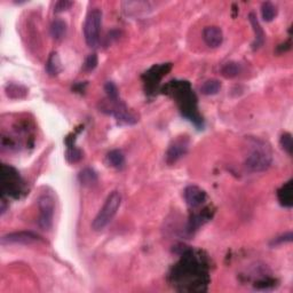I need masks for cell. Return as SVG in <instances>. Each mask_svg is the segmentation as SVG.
I'll list each match as a JSON object with an SVG mask.
<instances>
[{"mask_svg":"<svg viewBox=\"0 0 293 293\" xmlns=\"http://www.w3.org/2000/svg\"><path fill=\"white\" fill-rule=\"evenodd\" d=\"M241 66L236 62H228L221 69V74L226 78H234L240 75Z\"/></svg>","mask_w":293,"mask_h":293,"instance_id":"603a6c76","label":"cell"},{"mask_svg":"<svg viewBox=\"0 0 293 293\" xmlns=\"http://www.w3.org/2000/svg\"><path fill=\"white\" fill-rule=\"evenodd\" d=\"M171 68L172 66L169 63L153 67L149 71L146 72V75H144V77H147L146 84L149 86V87L151 86V84H155V83H156L157 85L158 82L161 81L165 75H167V72L171 70Z\"/></svg>","mask_w":293,"mask_h":293,"instance_id":"4fadbf2b","label":"cell"},{"mask_svg":"<svg viewBox=\"0 0 293 293\" xmlns=\"http://www.w3.org/2000/svg\"><path fill=\"white\" fill-rule=\"evenodd\" d=\"M171 277L180 291H205L209 283L208 265L200 252L188 249L173 268Z\"/></svg>","mask_w":293,"mask_h":293,"instance_id":"6da1fadb","label":"cell"},{"mask_svg":"<svg viewBox=\"0 0 293 293\" xmlns=\"http://www.w3.org/2000/svg\"><path fill=\"white\" fill-rule=\"evenodd\" d=\"M221 88V83L218 79H209L201 86V92L204 95H214Z\"/></svg>","mask_w":293,"mask_h":293,"instance_id":"d6986e66","label":"cell"},{"mask_svg":"<svg viewBox=\"0 0 293 293\" xmlns=\"http://www.w3.org/2000/svg\"><path fill=\"white\" fill-rule=\"evenodd\" d=\"M79 182H81L84 187H92L93 184L97 182V175L94 169L92 168H84L79 173L78 175Z\"/></svg>","mask_w":293,"mask_h":293,"instance_id":"ac0fdd59","label":"cell"},{"mask_svg":"<svg viewBox=\"0 0 293 293\" xmlns=\"http://www.w3.org/2000/svg\"><path fill=\"white\" fill-rule=\"evenodd\" d=\"M83 157V153L81 149L76 148L72 144H69L68 146V150L66 153V158L69 163H77L82 159Z\"/></svg>","mask_w":293,"mask_h":293,"instance_id":"cb8c5ba5","label":"cell"},{"mask_svg":"<svg viewBox=\"0 0 293 293\" xmlns=\"http://www.w3.org/2000/svg\"><path fill=\"white\" fill-rule=\"evenodd\" d=\"M97 66V56L96 54H90V55L85 60L84 70L85 71H93Z\"/></svg>","mask_w":293,"mask_h":293,"instance_id":"4316f807","label":"cell"},{"mask_svg":"<svg viewBox=\"0 0 293 293\" xmlns=\"http://www.w3.org/2000/svg\"><path fill=\"white\" fill-rule=\"evenodd\" d=\"M261 15L262 19L265 20L266 22H270V21H273L277 15V7L270 1L263 2L261 7Z\"/></svg>","mask_w":293,"mask_h":293,"instance_id":"44dd1931","label":"cell"},{"mask_svg":"<svg viewBox=\"0 0 293 293\" xmlns=\"http://www.w3.org/2000/svg\"><path fill=\"white\" fill-rule=\"evenodd\" d=\"M109 100L108 101L109 107H107L106 109H109V114L114 115L118 122L124 123V124H134L137 122V119L129 113L127 107L121 100Z\"/></svg>","mask_w":293,"mask_h":293,"instance_id":"ba28073f","label":"cell"},{"mask_svg":"<svg viewBox=\"0 0 293 293\" xmlns=\"http://www.w3.org/2000/svg\"><path fill=\"white\" fill-rule=\"evenodd\" d=\"M101 24H102V12L99 8L90 10L84 23L85 41L89 47H96L99 44Z\"/></svg>","mask_w":293,"mask_h":293,"instance_id":"277c9868","label":"cell"},{"mask_svg":"<svg viewBox=\"0 0 293 293\" xmlns=\"http://www.w3.org/2000/svg\"><path fill=\"white\" fill-rule=\"evenodd\" d=\"M281 146L283 149L287 151L289 155H292L293 150V142H292V135L290 133H284L281 137Z\"/></svg>","mask_w":293,"mask_h":293,"instance_id":"d4e9b609","label":"cell"},{"mask_svg":"<svg viewBox=\"0 0 293 293\" xmlns=\"http://www.w3.org/2000/svg\"><path fill=\"white\" fill-rule=\"evenodd\" d=\"M104 89H106L108 99L110 100H117L118 99V88L114 83H107L106 86H104Z\"/></svg>","mask_w":293,"mask_h":293,"instance_id":"484cf974","label":"cell"},{"mask_svg":"<svg viewBox=\"0 0 293 293\" xmlns=\"http://www.w3.org/2000/svg\"><path fill=\"white\" fill-rule=\"evenodd\" d=\"M39 216L38 226L44 230H49L53 226L54 212H55V202L49 194H44L38 200Z\"/></svg>","mask_w":293,"mask_h":293,"instance_id":"8992f818","label":"cell"},{"mask_svg":"<svg viewBox=\"0 0 293 293\" xmlns=\"http://www.w3.org/2000/svg\"><path fill=\"white\" fill-rule=\"evenodd\" d=\"M249 20L252 24L253 31H254V35H255V42L254 44H253V48L256 49L259 48V47H261L263 45V42H265V32H263L261 25H260L258 19H256L255 14L253 13L250 14Z\"/></svg>","mask_w":293,"mask_h":293,"instance_id":"9a60e30c","label":"cell"},{"mask_svg":"<svg viewBox=\"0 0 293 293\" xmlns=\"http://www.w3.org/2000/svg\"><path fill=\"white\" fill-rule=\"evenodd\" d=\"M67 34V23L63 20L56 19L50 25V35L55 41H61Z\"/></svg>","mask_w":293,"mask_h":293,"instance_id":"e0dca14e","label":"cell"},{"mask_svg":"<svg viewBox=\"0 0 293 293\" xmlns=\"http://www.w3.org/2000/svg\"><path fill=\"white\" fill-rule=\"evenodd\" d=\"M271 164V156L263 149H256L248 157L245 165L252 172L266 171Z\"/></svg>","mask_w":293,"mask_h":293,"instance_id":"52a82bcc","label":"cell"},{"mask_svg":"<svg viewBox=\"0 0 293 293\" xmlns=\"http://www.w3.org/2000/svg\"><path fill=\"white\" fill-rule=\"evenodd\" d=\"M41 241V236L32 231H19L10 233L1 238L2 244H32Z\"/></svg>","mask_w":293,"mask_h":293,"instance_id":"9c48e42d","label":"cell"},{"mask_svg":"<svg viewBox=\"0 0 293 293\" xmlns=\"http://www.w3.org/2000/svg\"><path fill=\"white\" fill-rule=\"evenodd\" d=\"M189 142L186 137H179L169 146L167 153H166V162L168 164H173L176 161H179L181 157H183L187 154Z\"/></svg>","mask_w":293,"mask_h":293,"instance_id":"30bf717a","label":"cell"},{"mask_svg":"<svg viewBox=\"0 0 293 293\" xmlns=\"http://www.w3.org/2000/svg\"><path fill=\"white\" fill-rule=\"evenodd\" d=\"M108 163L116 168H122L125 164V157L119 150H113L107 155Z\"/></svg>","mask_w":293,"mask_h":293,"instance_id":"7402d4cb","label":"cell"},{"mask_svg":"<svg viewBox=\"0 0 293 293\" xmlns=\"http://www.w3.org/2000/svg\"><path fill=\"white\" fill-rule=\"evenodd\" d=\"M292 241V233H288L285 235H282V236L275 238V240L271 242V245H281L283 243H289V242Z\"/></svg>","mask_w":293,"mask_h":293,"instance_id":"83f0119b","label":"cell"},{"mask_svg":"<svg viewBox=\"0 0 293 293\" xmlns=\"http://www.w3.org/2000/svg\"><path fill=\"white\" fill-rule=\"evenodd\" d=\"M122 203V196L118 191H113L109 196L107 197L106 202L100 209L95 218L92 222V228L94 231L103 230L109 223L113 221L115 215L117 214L119 206Z\"/></svg>","mask_w":293,"mask_h":293,"instance_id":"3957f363","label":"cell"},{"mask_svg":"<svg viewBox=\"0 0 293 293\" xmlns=\"http://www.w3.org/2000/svg\"><path fill=\"white\" fill-rule=\"evenodd\" d=\"M23 182L15 168L3 164L1 166V189L3 195L19 197L22 193Z\"/></svg>","mask_w":293,"mask_h":293,"instance_id":"5b68a950","label":"cell"},{"mask_svg":"<svg viewBox=\"0 0 293 293\" xmlns=\"http://www.w3.org/2000/svg\"><path fill=\"white\" fill-rule=\"evenodd\" d=\"M183 195L187 204L193 209L201 206L206 200V193L197 186H188L184 189Z\"/></svg>","mask_w":293,"mask_h":293,"instance_id":"8fae6325","label":"cell"},{"mask_svg":"<svg viewBox=\"0 0 293 293\" xmlns=\"http://www.w3.org/2000/svg\"><path fill=\"white\" fill-rule=\"evenodd\" d=\"M166 90L179 104L183 117L189 119L197 127H203V118L197 110V99L188 82H171L166 86Z\"/></svg>","mask_w":293,"mask_h":293,"instance_id":"7a4b0ae2","label":"cell"},{"mask_svg":"<svg viewBox=\"0 0 293 293\" xmlns=\"http://www.w3.org/2000/svg\"><path fill=\"white\" fill-rule=\"evenodd\" d=\"M293 189H292V180L288 181L287 183H284L280 190L277 191L278 201L282 206L284 208L290 209L293 205Z\"/></svg>","mask_w":293,"mask_h":293,"instance_id":"5bb4252c","label":"cell"},{"mask_svg":"<svg viewBox=\"0 0 293 293\" xmlns=\"http://www.w3.org/2000/svg\"><path fill=\"white\" fill-rule=\"evenodd\" d=\"M71 6H72L71 1H67V0H61V1H57L55 3L54 10H55L56 13H60V12H63V10H67L68 8H70Z\"/></svg>","mask_w":293,"mask_h":293,"instance_id":"f1b7e54d","label":"cell"},{"mask_svg":"<svg viewBox=\"0 0 293 293\" xmlns=\"http://www.w3.org/2000/svg\"><path fill=\"white\" fill-rule=\"evenodd\" d=\"M203 39L205 44L211 48H216L222 44L223 34L219 27H206L203 30Z\"/></svg>","mask_w":293,"mask_h":293,"instance_id":"7c38bea8","label":"cell"},{"mask_svg":"<svg viewBox=\"0 0 293 293\" xmlns=\"http://www.w3.org/2000/svg\"><path fill=\"white\" fill-rule=\"evenodd\" d=\"M209 209H204L203 211L200 213H196L191 216L189 220V226H188V229L189 231L196 230L197 228H200L202 225H204L206 221H209V218H211V214H209Z\"/></svg>","mask_w":293,"mask_h":293,"instance_id":"2e32d148","label":"cell"},{"mask_svg":"<svg viewBox=\"0 0 293 293\" xmlns=\"http://www.w3.org/2000/svg\"><path fill=\"white\" fill-rule=\"evenodd\" d=\"M46 70L52 76H56L61 71V61L57 53L50 54L49 59L47 61L46 64Z\"/></svg>","mask_w":293,"mask_h":293,"instance_id":"ffe728a7","label":"cell"}]
</instances>
